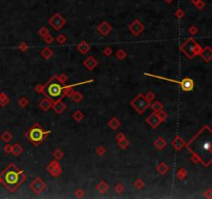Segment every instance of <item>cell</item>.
<instances>
[{
    "label": "cell",
    "instance_id": "obj_1",
    "mask_svg": "<svg viewBox=\"0 0 212 199\" xmlns=\"http://www.w3.org/2000/svg\"><path fill=\"white\" fill-rule=\"evenodd\" d=\"M186 147L198 161L205 167H208L212 163V130L208 126H203L202 130L186 144Z\"/></svg>",
    "mask_w": 212,
    "mask_h": 199
},
{
    "label": "cell",
    "instance_id": "obj_2",
    "mask_svg": "<svg viewBox=\"0 0 212 199\" xmlns=\"http://www.w3.org/2000/svg\"><path fill=\"white\" fill-rule=\"evenodd\" d=\"M0 175L2 178V183L10 192H15L26 180L24 171L19 170L13 164H10Z\"/></svg>",
    "mask_w": 212,
    "mask_h": 199
},
{
    "label": "cell",
    "instance_id": "obj_3",
    "mask_svg": "<svg viewBox=\"0 0 212 199\" xmlns=\"http://www.w3.org/2000/svg\"><path fill=\"white\" fill-rule=\"evenodd\" d=\"M55 79V76L51 78L49 82H47L46 85H44L42 94L46 96V98L50 99L52 102L60 100L62 97H64V89L66 85H60L58 83H53L52 81Z\"/></svg>",
    "mask_w": 212,
    "mask_h": 199
},
{
    "label": "cell",
    "instance_id": "obj_4",
    "mask_svg": "<svg viewBox=\"0 0 212 199\" xmlns=\"http://www.w3.org/2000/svg\"><path fill=\"white\" fill-rule=\"evenodd\" d=\"M50 134V131H42V128L38 126L37 123H35L33 126L32 129H30L29 134H27V136L30 139V141L32 142L34 145H39L42 143V141L45 139V137L48 136Z\"/></svg>",
    "mask_w": 212,
    "mask_h": 199
},
{
    "label": "cell",
    "instance_id": "obj_5",
    "mask_svg": "<svg viewBox=\"0 0 212 199\" xmlns=\"http://www.w3.org/2000/svg\"><path fill=\"white\" fill-rule=\"evenodd\" d=\"M130 105L139 114H143L147 110V108L150 107V102L146 100L143 94H140L130 102Z\"/></svg>",
    "mask_w": 212,
    "mask_h": 199
},
{
    "label": "cell",
    "instance_id": "obj_6",
    "mask_svg": "<svg viewBox=\"0 0 212 199\" xmlns=\"http://www.w3.org/2000/svg\"><path fill=\"white\" fill-rule=\"evenodd\" d=\"M180 50H181L188 58H193V56L199 53L200 47L199 45L195 42L193 38H188L183 45L180 46Z\"/></svg>",
    "mask_w": 212,
    "mask_h": 199
},
{
    "label": "cell",
    "instance_id": "obj_7",
    "mask_svg": "<svg viewBox=\"0 0 212 199\" xmlns=\"http://www.w3.org/2000/svg\"><path fill=\"white\" fill-rule=\"evenodd\" d=\"M145 76H150V77H153V78H157V79H161V80H166V81H170V82H173V83H176V84H179L181 88L185 91H189L193 88V81L191 79H188V78H185L183 79L182 81H176V80H173V79H169V78H166V77H161V76H157V75H151V74H147L145 73L144 74Z\"/></svg>",
    "mask_w": 212,
    "mask_h": 199
},
{
    "label": "cell",
    "instance_id": "obj_8",
    "mask_svg": "<svg viewBox=\"0 0 212 199\" xmlns=\"http://www.w3.org/2000/svg\"><path fill=\"white\" fill-rule=\"evenodd\" d=\"M65 23H66V21H65V19L63 18V16L61 13H55V15L49 20V24H50L55 30H60L65 25Z\"/></svg>",
    "mask_w": 212,
    "mask_h": 199
},
{
    "label": "cell",
    "instance_id": "obj_9",
    "mask_svg": "<svg viewBox=\"0 0 212 199\" xmlns=\"http://www.w3.org/2000/svg\"><path fill=\"white\" fill-rule=\"evenodd\" d=\"M47 187L46 183L39 177H36L30 185V189L32 190L34 193H40L42 190H45Z\"/></svg>",
    "mask_w": 212,
    "mask_h": 199
},
{
    "label": "cell",
    "instance_id": "obj_10",
    "mask_svg": "<svg viewBox=\"0 0 212 199\" xmlns=\"http://www.w3.org/2000/svg\"><path fill=\"white\" fill-rule=\"evenodd\" d=\"M47 171H49L53 176H59L62 173V169L60 168V165L58 164L57 160H54L50 163V165L47 167Z\"/></svg>",
    "mask_w": 212,
    "mask_h": 199
},
{
    "label": "cell",
    "instance_id": "obj_11",
    "mask_svg": "<svg viewBox=\"0 0 212 199\" xmlns=\"http://www.w3.org/2000/svg\"><path fill=\"white\" fill-rule=\"evenodd\" d=\"M128 28H129V31L134 35H139V34H141L142 31L145 29V27H144V25L142 24L139 20H135V21L129 25Z\"/></svg>",
    "mask_w": 212,
    "mask_h": 199
},
{
    "label": "cell",
    "instance_id": "obj_12",
    "mask_svg": "<svg viewBox=\"0 0 212 199\" xmlns=\"http://www.w3.org/2000/svg\"><path fill=\"white\" fill-rule=\"evenodd\" d=\"M146 123H147L149 126H151L152 129H156L157 126H159V123H161V120L159 119L158 115H157L156 112L153 111L149 116L147 117V119H146Z\"/></svg>",
    "mask_w": 212,
    "mask_h": 199
},
{
    "label": "cell",
    "instance_id": "obj_13",
    "mask_svg": "<svg viewBox=\"0 0 212 199\" xmlns=\"http://www.w3.org/2000/svg\"><path fill=\"white\" fill-rule=\"evenodd\" d=\"M83 64L85 65V67H86L87 70H89V71H93V70L97 67L98 61H97V59H95V58L93 57V56H89V57L84 60Z\"/></svg>",
    "mask_w": 212,
    "mask_h": 199
},
{
    "label": "cell",
    "instance_id": "obj_14",
    "mask_svg": "<svg viewBox=\"0 0 212 199\" xmlns=\"http://www.w3.org/2000/svg\"><path fill=\"white\" fill-rule=\"evenodd\" d=\"M52 108H53V110L57 113V114H60V113H62L66 109V105H65L61 101V99H60V100H57V101H54V103L52 104Z\"/></svg>",
    "mask_w": 212,
    "mask_h": 199
},
{
    "label": "cell",
    "instance_id": "obj_15",
    "mask_svg": "<svg viewBox=\"0 0 212 199\" xmlns=\"http://www.w3.org/2000/svg\"><path fill=\"white\" fill-rule=\"evenodd\" d=\"M111 30H112L111 25L106 21H103V23L97 27V31H100L103 35H108L110 32H111Z\"/></svg>",
    "mask_w": 212,
    "mask_h": 199
},
{
    "label": "cell",
    "instance_id": "obj_16",
    "mask_svg": "<svg viewBox=\"0 0 212 199\" xmlns=\"http://www.w3.org/2000/svg\"><path fill=\"white\" fill-rule=\"evenodd\" d=\"M184 144L185 143H184V141L181 139V138H180L179 136H176V138L173 140L172 143H171V145H172L173 147L176 149V151H178V150H180V149L183 147Z\"/></svg>",
    "mask_w": 212,
    "mask_h": 199
},
{
    "label": "cell",
    "instance_id": "obj_17",
    "mask_svg": "<svg viewBox=\"0 0 212 199\" xmlns=\"http://www.w3.org/2000/svg\"><path fill=\"white\" fill-rule=\"evenodd\" d=\"M77 50H78L80 53L82 54H86L88 51H90V45L88 44L87 42H85V40H83V42H81L80 44L77 46Z\"/></svg>",
    "mask_w": 212,
    "mask_h": 199
},
{
    "label": "cell",
    "instance_id": "obj_18",
    "mask_svg": "<svg viewBox=\"0 0 212 199\" xmlns=\"http://www.w3.org/2000/svg\"><path fill=\"white\" fill-rule=\"evenodd\" d=\"M52 101L50 99H48V98H46V99H44V100H42V102L39 103V107L42 108L44 111H48L49 109L52 107Z\"/></svg>",
    "mask_w": 212,
    "mask_h": 199
},
{
    "label": "cell",
    "instance_id": "obj_19",
    "mask_svg": "<svg viewBox=\"0 0 212 199\" xmlns=\"http://www.w3.org/2000/svg\"><path fill=\"white\" fill-rule=\"evenodd\" d=\"M154 146L156 147L158 150H162L164 147L167 146V142L166 140L164 139L162 137H158L156 140L154 141Z\"/></svg>",
    "mask_w": 212,
    "mask_h": 199
},
{
    "label": "cell",
    "instance_id": "obj_20",
    "mask_svg": "<svg viewBox=\"0 0 212 199\" xmlns=\"http://www.w3.org/2000/svg\"><path fill=\"white\" fill-rule=\"evenodd\" d=\"M40 54H42V56L45 58V59H50L52 56H53V51H52V49L46 47V48H44L42 50Z\"/></svg>",
    "mask_w": 212,
    "mask_h": 199
},
{
    "label": "cell",
    "instance_id": "obj_21",
    "mask_svg": "<svg viewBox=\"0 0 212 199\" xmlns=\"http://www.w3.org/2000/svg\"><path fill=\"white\" fill-rule=\"evenodd\" d=\"M201 55H202V57L204 58L206 61H209V60L211 59V57H212V51H211V49L209 48V47H207L206 49L204 50V51H202L201 52Z\"/></svg>",
    "mask_w": 212,
    "mask_h": 199
},
{
    "label": "cell",
    "instance_id": "obj_22",
    "mask_svg": "<svg viewBox=\"0 0 212 199\" xmlns=\"http://www.w3.org/2000/svg\"><path fill=\"white\" fill-rule=\"evenodd\" d=\"M109 126H110V128H111L112 130H117V129L119 128V126H120V121L118 120L117 117H113V118L110 119Z\"/></svg>",
    "mask_w": 212,
    "mask_h": 199
},
{
    "label": "cell",
    "instance_id": "obj_23",
    "mask_svg": "<svg viewBox=\"0 0 212 199\" xmlns=\"http://www.w3.org/2000/svg\"><path fill=\"white\" fill-rule=\"evenodd\" d=\"M8 103H10V99H8V97L6 96L4 92H0V106L4 107V106H6Z\"/></svg>",
    "mask_w": 212,
    "mask_h": 199
},
{
    "label": "cell",
    "instance_id": "obj_24",
    "mask_svg": "<svg viewBox=\"0 0 212 199\" xmlns=\"http://www.w3.org/2000/svg\"><path fill=\"white\" fill-rule=\"evenodd\" d=\"M97 190L100 193H106V192H108V190H109V185L106 182H103V180H101L97 186Z\"/></svg>",
    "mask_w": 212,
    "mask_h": 199
},
{
    "label": "cell",
    "instance_id": "obj_25",
    "mask_svg": "<svg viewBox=\"0 0 212 199\" xmlns=\"http://www.w3.org/2000/svg\"><path fill=\"white\" fill-rule=\"evenodd\" d=\"M150 107H151V109L153 110L154 112H158V111H161V110L162 109V104L161 103V102H158V101H155L153 104H150Z\"/></svg>",
    "mask_w": 212,
    "mask_h": 199
},
{
    "label": "cell",
    "instance_id": "obj_26",
    "mask_svg": "<svg viewBox=\"0 0 212 199\" xmlns=\"http://www.w3.org/2000/svg\"><path fill=\"white\" fill-rule=\"evenodd\" d=\"M12 153L13 155L16 156V157H18L19 155H21L22 153H23V148L20 146V144L16 143L15 145H13V149H12Z\"/></svg>",
    "mask_w": 212,
    "mask_h": 199
},
{
    "label": "cell",
    "instance_id": "obj_27",
    "mask_svg": "<svg viewBox=\"0 0 212 199\" xmlns=\"http://www.w3.org/2000/svg\"><path fill=\"white\" fill-rule=\"evenodd\" d=\"M156 170L158 171L159 173L161 174H164L167 172V171L169 170V167L167 166L166 164H164V163H159L158 165H157V167H156Z\"/></svg>",
    "mask_w": 212,
    "mask_h": 199
},
{
    "label": "cell",
    "instance_id": "obj_28",
    "mask_svg": "<svg viewBox=\"0 0 212 199\" xmlns=\"http://www.w3.org/2000/svg\"><path fill=\"white\" fill-rule=\"evenodd\" d=\"M71 98L73 99V101H75L76 103H80V102L83 100V94H80L79 91H74L73 96H71Z\"/></svg>",
    "mask_w": 212,
    "mask_h": 199
},
{
    "label": "cell",
    "instance_id": "obj_29",
    "mask_svg": "<svg viewBox=\"0 0 212 199\" xmlns=\"http://www.w3.org/2000/svg\"><path fill=\"white\" fill-rule=\"evenodd\" d=\"M126 56H127V53H126L124 50H122V49L118 50V51H117V53H116V57H117V59H119V60L125 59Z\"/></svg>",
    "mask_w": 212,
    "mask_h": 199
},
{
    "label": "cell",
    "instance_id": "obj_30",
    "mask_svg": "<svg viewBox=\"0 0 212 199\" xmlns=\"http://www.w3.org/2000/svg\"><path fill=\"white\" fill-rule=\"evenodd\" d=\"M73 117L76 121H81V120H83V118H84V114H83V112H81L80 110H77V111L73 114Z\"/></svg>",
    "mask_w": 212,
    "mask_h": 199
},
{
    "label": "cell",
    "instance_id": "obj_31",
    "mask_svg": "<svg viewBox=\"0 0 212 199\" xmlns=\"http://www.w3.org/2000/svg\"><path fill=\"white\" fill-rule=\"evenodd\" d=\"M12 138H13V135L10 134L8 131L4 132L3 134L1 135V140L2 141H4V142H10V140H12Z\"/></svg>",
    "mask_w": 212,
    "mask_h": 199
},
{
    "label": "cell",
    "instance_id": "obj_32",
    "mask_svg": "<svg viewBox=\"0 0 212 199\" xmlns=\"http://www.w3.org/2000/svg\"><path fill=\"white\" fill-rule=\"evenodd\" d=\"M117 143H118L119 147L122 148V149H125L128 145H129V141H128L126 138H124V139H122V140H120V141H118Z\"/></svg>",
    "mask_w": 212,
    "mask_h": 199
},
{
    "label": "cell",
    "instance_id": "obj_33",
    "mask_svg": "<svg viewBox=\"0 0 212 199\" xmlns=\"http://www.w3.org/2000/svg\"><path fill=\"white\" fill-rule=\"evenodd\" d=\"M55 79L59 83H61V84H65V83L67 82V77H66V75H64V74H61V75H59V76H56Z\"/></svg>",
    "mask_w": 212,
    "mask_h": 199
},
{
    "label": "cell",
    "instance_id": "obj_34",
    "mask_svg": "<svg viewBox=\"0 0 212 199\" xmlns=\"http://www.w3.org/2000/svg\"><path fill=\"white\" fill-rule=\"evenodd\" d=\"M53 156H54V158H55V160H60V159H62V157H63V153L60 149H56L55 151H54V153H53Z\"/></svg>",
    "mask_w": 212,
    "mask_h": 199
},
{
    "label": "cell",
    "instance_id": "obj_35",
    "mask_svg": "<svg viewBox=\"0 0 212 199\" xmlns=\"http://www.w3.org/2000/svg\"><path fill=\"white\" fill-rule=\"evenodd\" d=\"M56 42H57L59 45L64 44V43L66 42V37H65L64 34H59L57 37H56Z\"/></svg>",
    "mask_w": 212,
    "mask_h": 199
},
{
    "label": "cell",
    "instance_id": "obj_36",
    "mask_svg": "<svg viewBox=\"0 0 212 199\" xmlns=\"http://www.w3.org/2000/svg\"><path fill=\"white\" fill-rule=\"evenodd\" d=\"M38 34H39L40 37H45L46 35L49 34V30L46 28V27H42V28H40L39 30H38Z\"/></svg>",
    "mask_w": 212,
    "mask_h": 199
},
{
    "label": "cell",
    "instance_id": "obj_37",
    "mask_svg": "<svg viewBox=\"0 0 212 199\" xmlns=\"http://www.w3.org/2000/svg\"><path fill=\"white\" fill-rule=\"evenodd\" d=\"M157 113V115H158V117H159V119H161V121H164V119L168 117V114H167V112H164V110H161V111H158V112H156Z\"/></svg>",
    "mask_w": 212,
    "mask_h": 199
},
{
    "label": "cell",
    "instance_id": "obj_38",
    "mask_svg": "<svg viewBox=\"0 0 212 199\" xmlns=\"http://www.w3.org/2000/svg\"><path fill=\"white\" fill-rule=\"evenodd\" d=\"M146 100H147L148 102H152V101H154V99H155V94H153L152 91H149V92H147V94H146Z\"/></svg>",
    "mask_w": 212,
    "mask_h": 199
},
{
    "label": "cell",
    "instance_id": "obj_39",
    "mask_svg": "<svg viewBox=\"0 0 212 199\" xmlns=\"http://www.w3.org/2000/svg\"><path fill=\"white\" fill-rule=\"evenodd\" d=\"M135 187H136L137 189H142V188L144 187V182L142 180H137L136 182H135Z\"/></svg>",
    "mask_w": 212,
    "mask_h": 199
},
{
    "label": "cell",
    "instance_id": "obj_40",
    "mask_svg": "<svg viewBox=\"0 0 212 199\" xmlns=\"http://www.w3.org/2000/svg\"><path fill=\"white\" fill-rule=\"evenodd\" d=\"M19 105L21 106V107H26L27 105H28V101H27L26 98H21L19 100Z\"/></svg>",
    "mask_w": 212,
    "mask_h": 199
},
{
    "label": "cell",
    "instance_id": "obj_41",
    "mask_svg": "<svg viewBox=\"0 0 212 199\" xmlns=\"http://www.w3.org/2000/svg\"><path fill=\"white\" fill-rule=\"evenodd\" d=\"M44 40L47 43V44H52V43H53V40H54V38H53V37H52V35L50 34V33H49L48 35H46V37H44Z\"/></svg>",
    "mask_w": 212,
    "mask_h": 199
},
{
    "label": "cell",
    "instance_id": "obj_42",
    "mask_svg": "<svg viewBox=\"0 0 212 199\" xmlns=\"http://www.w3.org/2000/svg\"><path fill=\"white\" fill-rule=\"evenodd\" d=\"M103 54H105L106 56H110L113 54V50L110 48V47H106L105 49H103Z\"/></svg>",
    "mask_w": 212,
    "mask_h": 199
},
{
    "label": "cell",
    "instance_id": "obj_43",
    "mask_svg": "<svg viewBox=\"0 0 212 199\" xmlns=\"http://www.w3.org/2000/svg\"><path fill=\"white\" fill-rule=\"evenodd\" d=\"M115 191H116L117 193H122V192L124 191V188L122 187L121 184H117L116 187H115Z\"/></svg>",
    "mask_w": 212,
    "mask_h": 199
},
{
    "label": "cell",
    "instance_id": "obj_44",
    "mask_svg": "<svg viewBox=\"0 0 212 199\" xmlns=\"http://www.w3.org/2000/svg\"><path fill=\"white\" fill-rule=\"evenodd\" d=\"M28 45L26 44V43H22L21 45H20L19 46V49H20V51H22V52H25V51H27V50H28Z\"/></svg>",
    "mask_w": 212,
    "mask_h": 199
},
{
    "label": "cell",
    "instance_id": "obj_45",
    "mask_svg": "<svg viewBox=\"0 0 212 199\" xmlns=\"http://www.w3.org/2000/svg\"><path fill=\"white\" fill-rule=\"evenodd\" d=\"M35 91L38 92V94H42V90H44V85L42 84H37L36 86H35Z\"/></svg>",
    "mask_w": 212,
    "mask_h": 199
},
{
    "label": "cell",
    "instance_id": "obj_46",
    "mask_svg": "<svg viewBox=\"0 0 212 199\" xmlns=\"http://www.w3.org/2000/svg\"><path fill=\"white\" fill-rule=\"evenodd\" d=\"M175 16L177 18H179V19H181V18L184 16L183 10H176V13H175Z\"/></svg>",
    "mask_w": 212,
    "mask_h": 199
},
{
    "label": "cell",
    "instance_id": "obj_47",
    "mask_svg": "<svg viewBox=\"0 0 212 199\" xmlns=\"http://www.w3.org/2000/svg\"><path fill=\"white\" fill-rule=\"evenodd\" d=\"M96 153H97V155H100V156H103V153H106V149L103 147V146H100V147H97L96 148Z\"/></svg>",
    "mask_w": 212,
    "mask_h": 199
},
{
    "label": "cell",
    "instance_id": "obj_48",
    "mask_svg": "<svg viewBox=\"0 0 212 199\" xmlns=\"http://www.w3.org/2000/svg\"><path fill=\"white\" fill-rule=\"evenodd\" d=\"M12 149H13V145L6 144V145L4 146V151H5L6 153H12Z\"/></svg>",
    "mask_w": 212,
    "mask_h": 199
},
{
    "label": "cell",
    "instance_id": "obj_49",
    "mask_svg": "<svg viewBox=\"0 0 212 199\" xmlns=\"http://www.w3.org/2000/svg\"><path fill=\"white\" fill-rule=\"evenodd\" d=\"M185 175H186V172H185V170H184L183 168H182L181 170L178 172V177L179 178H184L185 177Z\"/></svg>",
    "mask_w": 212,
    "mask_h": 199
},
{
    "label": "cell",
    "instance_id": "obj_50",
    "mask_svg": "<svg viewBox=\"0 0 212 199\" xmlns=\"http://www.w3.org/2000/svg\"><path fill=\"white\" fill-rule=\"evenodd\" d=\"M76 196L77 197H83L84 196V191L82 189H78L76 191Z\"/></svg>",
    "mask_w": 212,
    "mask_h": 199
},
{
    "label": "cell",
    "instance_id": "obj_51",
    "mask_svg": "<svg viewBox=\"0 0 212 199\" xmlns=\"http://www.w3.org/2000/svg\"><path fill=\"white\" fill-rule=\"evenodd\" d=\"M124 138H125L124 134H122V133H119V134L117 135V137H116V140H117V142H118V141H120V140L124 139Z\"/></svg>",
    "mask_w": 212,
    "mask_h": 199
},
{
    "label": "cell",
    "instance_id": "obj_52",
    "mask_svg": "<svg viewBox=\"0 0 212 199\" xmlns=\"http://www.w3.org/2000/svg\"><path fill=\"white\" fill-rule=\"evenodd\" d=\"M196 31H197V30H196L195 27H191V28L189 29V32H190L191 34H193V33H196Z\"/></svg>",
    "mask_w": 212,
    "mask_h": 199
},
{
    "label": "cell",
    "instance_id": "obj_53",
    "mask_svg": "<svg viewBox=\"0 0 212 199\" xmlns=\"http://www.w3.org/2000/svg\"><path fill=\"white\" fill-rule=\"evenodd\" d=\"M164 1H166L167 3H169V4H170V3H172V2H173V0H164Z\"/></svg>",
    "mask_w": 212,
    "mask_h": 199
}]
</instances>
